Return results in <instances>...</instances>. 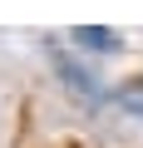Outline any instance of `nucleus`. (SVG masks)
<instances>
[{"label": "nucleus", "mask_w": 143, "mask_h": 148, "mask_svg": "<svg viewBox=\"0 0 143 148\" xmlns=\"http://www.w3.org/2000/svg\"><path fill=\"white\" fill-rule=\"evenodd\" d=\"M118 104H123L128 114H138V119H143V84H133V89H123V94H118Z\"/></svg>", "instance_id": "3"}, {"label": "nucleus", "mask_w": 143, "mask_h": 148, "mask_svg": "<svg viewBox=\"0 0 143 148\" xmlns=\"http://www.w3.org/2000/svg\"><path fill=\"white\" fill-rule=\"evenodd\" d=\"M54 69H59V79H64V89H69V94H79V99H89V104H94V99H104L99 79H94L89 69H79L69 54H54Z\"/></svg>", "instance_id": "1"}, {"label": "nucleus", "mask_w": 143, "mask_h": 148, "mask_svg": "<svg viewBox=\"0 0 143 148\" xmlns=\"http://www.w3.org/2000/svg\"><path fill=\"white\" fill-rule=\"evenodd\" d=\"M69 40H74L79 49H89V54H109V49H118V35H114L109 25H79V30H69Z\"/></svg>", "instance_id": "2"}]
</instances>
